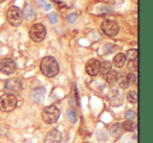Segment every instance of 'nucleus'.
Segmentation results:
<instances>
[{"mask_svg": "<svg viewBox=\"0 0 153 143\" xmlns=\"http://www.w3.org/2000/svg\"><path fill=\"white\" fill-rule=\"evenodd\" d=\"M110 102L114 107H119V105H121L123 103V96H122V94L117 90H114L112 92L110 97Z\"/></svg>", "mask_w": 153, "mask_h": 143, "instance_id": "obj_13", "label": "nucleus"}, {"mask_svg": "<svg viewBox=\"0 0 153 143\" xmlns=\"http://www.w3.org/2000/svg\"><path fill=\"white\" fill-rule=\"evenodd\" d=\"M112 70V64L109 61H105L100 65V73L102 75H107Z\"/></svg>", "mask_w": 153, "mask_h": 143, "instance_id": "obj_16", "label": "nucleus"}, {"mask_svg": "<svg viewBox=\"0 0 153 143\" xmlns=\"http://www.w3.org/2000/svg\"><path fill=\"white\" fill-rule=\"evenodd\" d=\"M60 117V110L56 105H47L42 111V120L47 124H53Z\"/></svg>", "mask_w": 153, "mask_h": 143, "instance_id": "obj_2", "label": "nucleus"}, {"mask_svg": "<svg viewBox=\"0 0 153 143\" xmlns=\"http://www.w3.org/2000/svg\"><path fill=\"white\" fill-rule=\"evenodd\" d=\"M128 67H129V69L132 70V71H136V70H137V60H132V61H129V63H128Z\"/></svg>", "mask_w": 153, "mask_h": 143, "instance_id": "obj_23", "label": "nucleus"}, {"mask_svg": "<svg viewBox=\"0 0 153 143\" xmlns=\"http://www.w3.org/2000/svg\"><path fill=\"white\" fill-rule=\"evenodd\" d=\"M38 3L44 11H49L51 9V3L47 2V0H38Z\"/></svg>", "mask_w": 153, "mask_h": 143, "instance_id": "obj_21", "label": "nucleus"}, {"mask_svg": "<svg viewBox=\"0 0 153 143\" xmlns=\"http://www.w3.org/2000/svg\"><path fill=\"white\" fill-rule=\"evenodd\" d=\"M122 126H123V128L125 130H128V132H133V130H135V128H136V123L133 121V120L127 119L123 124H122Z\"/></svg>", "mask_w": 153, "mask_h": 143, "instance_id": "obj_17", "label": "nucleus"}, {"mask_svg": "<svg viewBox=\"0 0 153 143\" xmlns=\"http://www.w3.org/2000/svg\"><path fill=\"white\" fill-rule=\"evenodd\" d=\"M35 15H36V13H35L34 7H33L32 4H26L25 9H24L23 13H22V16L25 17V19L27 20V21H30V20L34 19Z\"/></svg>", "mask_w": 153, "mask_h": 143, "instance_id": "obj_14", "label": "nucleus"}, {"mask_svg": "<svg viewBox=\"0 0 153 143\" xmlns=\"http://www.w3.org/2000/svg\"><path fill=\"white\" fill-rule=\"evenodd\" d=\"M48 21L51 22V24H55L58 22V16L56 13H51L48 15Z\"/></svg>", "mask_w": 153, "mask_h": 143, "instance_id": "obj_25", "label": "nucleus"}, {"mask_svg": "<svg viewBox=\"0 0 153 143\" xmlns=\"http://www.w3.org/2000/svg\"><path fill=\"white\" fill-rule=\"evenodd\" d=\"M62 134L57 128H53L46 134L43 143H61Z\"/></svg>", "mask_w": 153, "mask_h": 143, "instance_id": "obj_10", "label": "nucleus"}, {"mask_svg": "<svg viewBox=\"0 0 153 143\" xmlns=\"http://www.w3.org/2000/svg\"><path fill=\"white\" fill-rule=\"evenodd\" d=\"M7 18L9 23L12 26H19L22 23V20H23V16H22L21 10L18 7H11L7 12Z\"/></svg>", "mask_w": 153, "mask_h": 143, "instance_id": "obj_4", "label": "nucleus"}, {"mask_svg": "<svg viewBox=\"0 0 153 143\" xmlns=\"http://www.w3.org/2000/svg\"><path fill=\"white\" fill-rule=\"evenodd\" d=\"M101 29L106 36L115 37L120 32V25L114 20H104L101 23Z\"/></svg>", "mask_w": 153, "mask_h": 143, "instance_id": "obj_7", "label": "nucleus"}, {"mask_svg": "<svg viewBox=\"0 0 153 143\" xmlns=\"http://www.w3.org/2000/svg\"><path fill=\"white\" fill-rule=\"evenodd\" d=\"M135 115H136V114L134 113L133 111H127V112L125 113V118H126V119L132 120L134 117H135Z\"/></svg>", "mask_w": 153, "mask_h": 143, "instance_id": "obj_27", "label": "nucleus"}, {"mask_svg": "<svg viewBox=\"0 0 153 143\" xmlns=\"http://www.w3.org/2000/svg\"><path fill=\"white\" fill-rule=\"evenodd\" d=\"M16 63L11 57H5L0 61V72L5 75H11L16 71Z\"/></svg>", "mask_w": 153, "mask_h": 143, "instance_id": "obj_8", "label": "nucleus"}, {"mask_svg": "<svg viewBox=\"0 0 153 143\" xmlns=\"http://www.w3.org/2000/svg\"><path fill=\"white\" fill-rule=\"evenodd\" d=\"M127 99L128 101H129L130 103H136V101H137V94H136L135 91H129L127 94Z\"/></svg>", "mask_w": 153, "mask_h": 143, "instance_id": "obj_19", "label": "nucleus"}, {"mask_svg": "<svg viewBox=\"0 0 153 143\" xmlns=\"http://www.w3.org/2000/svg\"><path fill=\"white\" fill-rule=\"evenodd\" d=\"M67 115H68V118H69V120L72 122V123H74V122H76V114H74V112L72 111V110H68V111H67Z\"/></svg>", "mask_w": 153, "mask_h": 143, "instance_id": "obj_26", "label": "nucleus"}, {"mask_svg": "<svg viewBox=\"0 0 153 143\" xmlns=\"http://www.w3.org/2000/svg\"><path fill=\"white\" fill-rule=\"evenodd\" d=\"M100 65H101V62L97 59H91L87 62L86 64V73L89 74L90 76H96L100 73Z\"/></svg>", "mask_w": 153, "mask_h": 143, "instance_id": "obj_9", "label": "nucleus"}, {"mask_svg": "<svg viewBox=\"0 0 153 143\" xmlns=\"http://www.w3.org/2000/svg\"><path fill=\"white\" fill-rule=\"evenodd\" d=\"M22 82L17 77H12L7 80L4 84V91L7 94L15 95L22 91Z\"/></svg>", "mask_w": 153, "mask_h": 143, "instance_id": "obj_6", "label": "nucleus"}, {"mask_svg": "<svg viewBox=\"0 0 153 143\" xmlns=\"http://www.w3.org/2000/svg\"><path fill=\"white\" fill-rule=\"evenodd\" d=\"M44 96H45V89L43 87L35 89L32 92V99L35 102H41L44 99Z\"/></svg>", "mask_w": 153, "mask_h": 143, "instance_id": "obj_12", "label": "nucleus"}, {"mask_svg": "<svg viewBox=\"0 0 153 143\" xmlns=\"http://www.w3.org/2000/svg\"><path fill=\"white\" fill-rule=\"evenodd\" d=\"M5 0H0V3H2V2H4Z\"/></svg>", "mask_w": 153, "mask_h": 143, "instance_id": "obj_29", "label": "nucleus"}, {"mask_svg": "<svg viewBox=\"0 0 153 143\" xmlns=\"http://www.w3.org/2000/svg\"><path fill=\"white\" fill-rule=\"evenodd\" d=\"M126 61V55L124 53H117L114 57H113V65L117 68H123L124 65H125Z\"/></svg>", "mask_w": 153, "mask_h": 143, "instance_id": "obj_15", "label": "nucleus"}, {"mask_svg": "<svg viewBox=\"0 0 153 143\" xmlns=\"http://www.w3.org/2000/svg\"><path fill=\"white\" fill-rule=\"evenodd\" d=\"M128 80H129V84L132 83L133 85H137V76H136L134 73L128 74Z\"/></svg>", "mask_w": 153, "mask_h": 143, "instance_id": "obj_24", "label": "nucleus"}, {"mask_svg": "<svg viewBox=\"0 0 153 143\" xmlns=\"http://www.w3.org/2000/svg\"><path fill=\"white\" fill-rule=\"evenodd\" d=\"M17 97L12 94H4L0 96V111L12 112L17 107Z\"/></svg>", "mask_w": 153, "mask_h": 143, "instance_id": "obj_3", "label": "nucleus"}, {"mask_svg": "<svg viewBox=\"0 0 153 143\" xmlns=\"http://www.w3.org/2000/svg\"><path fill=\"white\" fill-rule=\"evenodd\" d=\"M122 130H123V126L121 123H115L112 125V128H110V133L112 136L114 137H119L122 134Z\"/></svg>", "mask_w": 153, "mask_h": 143, "instance_id": "obj_18", "label": "nucleus"}, {"mask_svg": "<svg viewBox=\"0 0 153 143\" xmlns=\"http://www.w3.org/2000/svg\"><path fill=\"white\" fill-rule=\"evenodd\" d=\"M40 70L46 77H55L59 73V64L53 57H45L40 63Z\"/></svg>", "mask_w": 153, "mask_h": 143, "instance_id": "obj_1", "label": "nucleus"}, {"mask_svg": "<svg viewBox=\"0 0 153 143\" xmlns=\"http://www.w3.org/2000/svg\"><path fill=\"white\" fill-rule=\"evenodd\" d=\"M76 14H74V13L70 14L67 17V21L69 22V23H74V22L76 21Z\"/></svg>", "mask_w": 153, "mask_h": 143, "instance_id": "obj_28", "label": "nucleus"}, {"mask_svg": "<svg viewBox=\"0 0 153 143\" xmlns=\"http://www.w3.org/2000/svg\"><path fill=\"white\" fill-rule=\"evenodd\" d=\"M115 82L117 83L122 89H127L129 86V80H128V74L126 72H117V77Z\"/></svg>", "mask_w": 153, "mask_h": 143, "instance_id": "obj_11", "label": "nucleus"}, {"mask_svg": "<svg viewBox=\"0 0 153 143\" xmlns=\"http://www.w3.org/2000/svg\"><path fill=\"white\" fill-rule=\"evenodd\" d=\"M115 77H117V72L111 70L108 74H107V80H108V83L110 85H112L113 83L115 82Z\"/></svg>", "mask_w": 153, "mask_h": 143, "instance_id": "obj_22", "label": "nucleus"}, {"mask_svg": "<svg viewBox=\"0 0 153 143\" xmlns=\"http://www.w3.org/2000/svg\"><path fill=\"white\" fill-rule=\"evenodd\" d=\"M126 59H128V61H132V60H137V50L136 49H130L127 51Z\"/></svg>", "mask_w": 153, "mask_h": 143, "instance_id": "obj_20", "label": "nucleus"}, {"mask_svg": "<svg viewBox=\"0 0 153 143\" xmlns=\"http://www.w3.org/2000/svg\"><path fill=\"white\" fill-rule=\"evenodd\" d=\"M30 37L34 42H42L46 37V27L41 23H35L30 29Z\"/></svg>", "mask_w": 153, "mask_h": 143, "instance_id": "obj_5", "label": "nucleus"}]
</instances>
